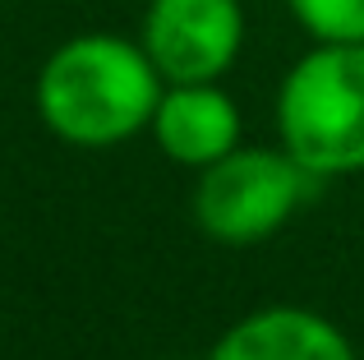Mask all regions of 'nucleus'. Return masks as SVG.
Instances as JSON below:
<instances>
[{
  "instance_id": "1",
  "label": "nucleus",
  "mask_w": 364,
  "mask_h": 360,
  "mask_svg": "<svg viewBox=\"0 0 364 360\" xmlns=\"http://www.w3.org/2000/svg\"><path fill=\"white\" fill-rule=\"evenodd\" d=\"M161 88L139 37L79 33L37 70V116L74 148H116L152 125Z\"/></svg>"
},
{
  "instance_id": "2",
  "label": "nucleus",
  "mask_w": 364,
  "mask_h": 360,
  "mask_svg": "<svg viewBox=\"0 0 364 360\" xmlns=\"http://www.w3.org/2000/svg\"><path fill=\"white\" fill-rule=\"evenodd\" d=\"M277 134L318 180L364 171V42H314L286 70Z\"/></svg>"
},
{
  "instance_id": "3",
  "label": "nucleus",
  "mask_w": 364,
  "mask_h": 360,
  "mask_svg": "<svg viewBox=\"0 0 364 360\" xmlns=\"http://www.w3.org/2000/svg\"><path fill=\"white\" fill-rule=\"evenodd\" d=\"M309 166L286 148H235L203 166L194 189V217L203 235L222 245H258L291 222V213L314 194Z\"/></svg>"
},
{
  "instance_id": "4",
  "label": "nucleus",
  "mask_w": 364,
  "mask_h": 360,
  "mask_svg": "<svg viewBox=\"0 0 364 360\" xmlns=\"http://www.w3.org/2000/svg\"><path fill=\"white\" fill-rule=\"evenodd\" d=\"M139 42L166 83H217L245 46L240 0H148Z\"/></svg>"
},
{
  "instance_id": "5",
  "label": "nucleus",
  "mask_w": 364,
  "mask_h": 360,
  "mask_svg": "<svg viewBox=\"0 0 364 360\" xmlns=\"http://www.w3.org/2000/svg\"><path fill=\"white\" fill-rule=\"evenodd\" d=\"M152 139L180 166H213L240 148V107L217 83H166L152 111Z\"/></svg>"
},
{
  "instance_id": "6",
  "label": "nucleus",
  "mask_w": 364,
  "mask_h": 360,
  "mask_svg": "<svg viewBox=\"0 0 364 360\" xmlns=\"http://www.w3.org/2000/svg\"><path fill=\"white\" fill-rule=\"evenodd\" d=\"M208 360H355V346L314 309L267 305L226 328Z\"/></svg>"
},
{
  "instance_id": "7",
  "label": "nucleus",
  "mask_w": 364,
  "mask_h": 360,
  "mask_svg": "<svg viewBox=\"0 0 364 360\" xmlns=\"http://www.w3.org/2000/svg\"><path fill=\"white\" fill-rule=\"evenodd\" d=\"M314 42H364V0H286Z\"/></svg>"
}]
</instances>
